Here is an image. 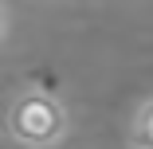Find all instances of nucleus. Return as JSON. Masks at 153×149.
<instances>
[{
    "mask_svg": "<svg viewBox=\"0 0 153 149\" xmlns=\"http://www.w3.org/2000/svg\"><path fill=\"white\" fill-rule=\"evenodd\" d=\"M4 130L24 149H55L71 137V110L59 94L43 86H20L8 98Z\"/></svg>",
    "mask_w": 153,
    "mask_h": 149,
    "instance_id": "f257e3e1",
    "label": "nucleus"
},
{
    "mask_svg": "<svg viewBox=\"0 0 153 149\" xmlns=\"http://www.w3.org/2000/svg\"><path fill=\"white\" fill-rule=\"evenodd\" d=\"M130 145H145L153 149V94L145 102H137L134 122H130Z\"/></svg>",
    "mask_w": 153,
    "mask_h": 149,
    "instance_id": "f03ea898",
    "label": "nucleus"
},
{
    "mask_svg": "<svg viewBox=\"0 0 153 149\" xmlns=\"http://www.w3.org/2000/svg\"><path fill=\"white\" fill-rule=\"evenodd\" d=\"M8 8H4V0H0V47H4V39H8Z\"/></svg>",
    "mask_w": 153,
    "mask_h": 149,
    "instance_id": "7ed1b4c3",
    "label": "nucleus"
}]
</instances>
